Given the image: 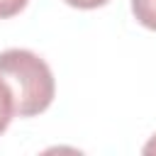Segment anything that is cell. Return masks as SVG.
Returning <instances> with one entry per match:
<instances>
[{
	"label": "cell",
	"instance_id": "2",
	"mask_svg": "<svg viewBox=\"0 0 156 156\" xmlns=\"http://www.w3.org/2000/svg\"><path fill=\"white\" fill-rule=\"evenodd\" d=\"M132 12L141 27L156 32V0H132Z\"/></svg>",
	"mask_w": 156,
	"mask_h": 156
},
{
	"label": "cell",
	"instance_id": "4",
	"mask_svg": "<svg viewBox=\"0 0 156 156\" xmlns=\"http://www.w3.org/2000/svg\"><path fill=\"white\" fill-rule=\"evenodd\" d=\"M29 0H0V20H7V17H15L24 10Z\"/></svg>",
	"mask_w": 156,
	"mask_h": 156
},
{
	"label": "cell",
	"instance_id": "3",
	"mask_svg": "<svg viewBox=\"0 0 156 156\" xmlns=\"http://www.w3.org/2000/svg\"><path fill=\"white\" fill-rule=\"evenodd\" d=\"M12 117H15V100H12V90H10V85L0 78V134L10 127Z\"/></svg>",
	"mask_w": 156,
	"mask_h": 156
},
{
	"label": "cell",
	"instance_id": "1",
	"mask_svg": "<svg viewBox=\"0 0 156 156\" xmlns=\"http://www.w3.org/2000/svg\"><path fill=\"white\" fill-rule=\"evenodd\" d=\"M0 78L10 85L15 115L34 117L49 110L56 95V80L49 63L29 49L0 51Z\"/></svg>",
	"mask_w": 156,
	"mask_h": 156
},
{
	"label": "cell",
	"instance_id": "5",
	"mask_svg": "<svg viewBox=\"0 0 156 156\" xmlns=\"http://www.w3.org/2000/svg\"><path fill=\"white\" fill-rule=\"evenodd\" d=\"M63 2L71 5V7H78V10H95V7L107 5L110 0H63Z\"/></svg>",
	"mask_w": 156,
	"mask_h": 156
},
{
	"label": "cell",
	"instance_id": "6",
	"mask_svg": "<svg viewBox=\"0 0 156 156\" xmlns=\"http://www.w3.org/2000/svg\"><path fill=\"white\" fill-rule=\"evenodd\" d=\"M141 151H144L146 156H156V134H154V136L144 144V149H141Z\"/></svg>",
	"mask_w": 156,
	"mask_h": 156
}]
</instances>
